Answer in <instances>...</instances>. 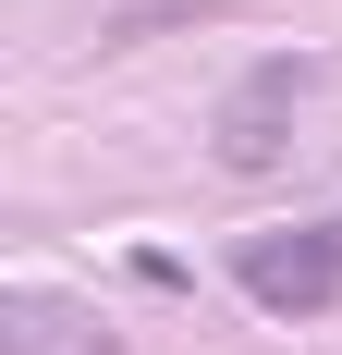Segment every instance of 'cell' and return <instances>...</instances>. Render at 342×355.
I'll list each match as a JSON object with an SVG mask.
<instances>
[{"label":"cell","mask_w":342,"mask_h":355,"mask_svg":"<svg viewBox=\"0 0 342 355\" xmlns=\"http://www.w3.org/2000/svg\"><path fill=\"white\" fill-rule=\"evenodd\" d=\"M233 282L269 306V319H318L342 306V220H281V233H244L233 245Z\"/></svg>","instance_id":"cell-1"},{"label":"cell","mask_w":342,"mask_h":355,"mask_svg":"<svg viewBox=\"0 0 342 355\" xmlns=\"http://www.w3.org/2000/svg\"><path fill=\"white\" fill-rule=\"evenodd\" d=\"M281 147H294V62H269L257 86L220 98V172H269Z\"/></svg>","instance_id":"cell-2"}]
</instances>
